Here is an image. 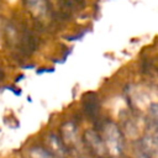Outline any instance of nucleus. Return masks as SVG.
Instances as JSON below:
<instances>
[{
  "label": "nucleus",
  "mask_w": 158,
  "mask_h": 158,
  "mask_svg": "<svg viewBox=\"0 0 158 158\" xmlns=\"http://www.w3.org/2000/svg\"><path fill=\"white\" fill-rule=\"evenodd\" d=\"M104 143L111 154H120L122 149V137L118 128L114 123H107L104 127Z\"/></svg>",
  "instance_id": "1"
},
{
  "label": "nucleus",
  "mask_w": 158,
  "mask_h": 158,
  "mask_svg": "<svg viewBox=\"0 0 158 158\" xmlns=\"http://www.w3.org/2000/svg\"><path fill=\"white\" fill-rule=\"evenodd\" d=\"M86 137H88V139H89V143H90V146L94 148V149H96V151H102V147H104V143L100 141V138H99V136L95 133V132H93V131H90V132H86Z\"/></svg>",
  "instance_id": "2"
},
{
  "label": "nucleus",
  "mask_w": 158,
  "mask_h": 158,
  "mask_svg": "<svg viewBox=\"0 0 158 158\" xmlns=\"http://www.w3.org/2000/svg\"><path fill=\"white\" fill-rule=\"evenodd\" d=\"M28 4H30V7L32 9V11L35 14H38V15H42L44 11H46V4H44V0H27Z\"/></svg>",
  "instance_id": "3"
}]
</instances>
